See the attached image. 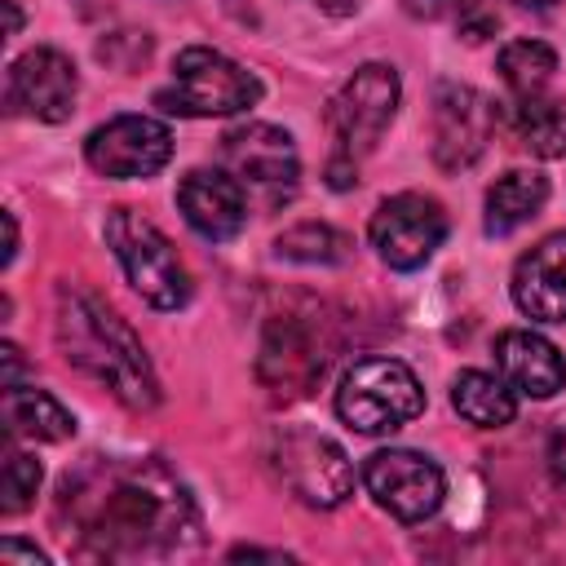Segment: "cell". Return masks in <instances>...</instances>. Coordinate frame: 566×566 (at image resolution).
I'll return each instance as SVG.
<instances>
[{
	"instance_id": "17",
	"label": "cell",
	"mask_w": 566,
	"mask_h": 566,
	"mask_svg": "<svg viewBox=\"0 0 566 566\" xmlns=\"http://www.w3.org/2000/svg\"><path fill=\"white\" fill-rule=\"evenodd\" d=\"M495 367L526 398H553L557 389H566V358L531 327H509L495 336Z\"/></svg>"
},
{
	"instance_id": "15",
	"label": "cell",
	"mask_w": 566,
	"mask_h": 566,
	"mask_svg": "<svg viewBox=\"0 0 566 566\" xmlns=\"http://www.w3.org/2000/svg\"><path fill=\"white\" fill-rule=\"evenodd\" d=\"M248 190L226 172V168H195L177 186V208L186 226L212 243H226L243 230L248 221Z\"/></svg>"
},
{
	"instance_id": "32",
	"label": "cell",
	"mask_w": 566,
	"mask_h": 566,
	"mask_svg": "<svg viewBox=\"0 0 566 566\" xmlns=\"http://www.w3.org/2000/svg\"><path fill=\"white\" fill-rule=\"evenodd\" d=\"M318 4H323L327 13H354V9L363 4V0H318Z\"/></svg>"
},
{
	"instance_id": "7",
	"label": "cell",
	"mask_w": 566,
	"mask_h": 566,
	"mask_svg": "<svg viewBox=\"0 0 566 566\" xmlns=\"http://www.w3.org/2000/svg\"><path fill=\"white\" fill-rule=\"evenodd\" d=\"M274 478L310 509H336L345 504V495L354 491V464L349 455L314 433V429H279L270 438V451H265Z\"/></svg>"
},
{
	"instance_id": "33",
	"label": "cell",
	"mask_w": 566,
	"mask_h": 566,
	"mask_svg": "<svg viewBox=\"0 0 566 566\" xmlns=\"http://www.w3.org/2000/svg\"><path fill=\"white\" fill-rule=\"evenodd\" d=\"M4 9H9V35H18V31H22V9H18V0H4Z\"/></svg>"
},
{
	"instance_id": "28",
	"label": "cell",
	"mask_w": 566,
	"mask_h": 566,
	"mask_svg": "<svg viewBox=\"0 0 566 566\" xmlns=\"http://www.w3.org/2000/svg\"><path fill=\"white\" fill-rule=\"evenodd\" d=\"M0 562L9 566V562H31V566H40L44 562V553L35 548V544H22V539H4L0 544Z\"/></svg>"
},
{
	"instance_id": "4",
	"label": "cell",
	"mask_w": 566,
	"mask_h": 566,
	"mask_svg": "<svg viewBox=\"0 0 566 566\" xmlns=\"http://www.w3.org/2000/svg\"><path fill=\"white\" fill-rule=\"evenodd\" d=\"M106 243L115 252V261L124 265L133 292L155 305V310H181L190 301V274L177 256V248L168 243V234L137 217L133 208H111L106 217Z\"/></svg>"
},
{
	"instance_id": "6",
	"label": "cell",
	"mask_w": 566,
	"mask_h": 566,
	"mask_svg": "<svg viewBox=\"0 0 566 566\" xmlns=\"http://www.w3.org/2000/svg\"><path fill=\"white\" fill-rule=\"evenodd\" d=\"M332 363V340H327V318L283 310L270 314L261 327L256 345V376L274 398H305Z\"/></svg>"
},
{
	"instance_id": "23",
	"label": "cell",
	"mask_w": 566,
	"mask_h": 566,
	"mask_svg": "<svg viewBox=\"0 0 566 566\" xmlns=\"http://www.w3.org/2000/svg\"><path fill=\"white\" fill-rule=\"evenodd\" d=\"M274 252L283 261H301V265H340L349 256V239L323 221H301L274 239Z\"/></svg>"
},
{
	"instance_id": "31",
	"label": "cell",
	"mask_w": 566,
	"mask_h": 566,
	"mask_svg": "<svg viewBox=\"0 0 566 566\" xmlns=\"http://www.w3.org/2000/svg\"><path fill=\"white\" fill-rule=\"evenodd\" d=\"M513 4H517V9H526V13H539V18L557 9V0H513Z\"/></svg>"
},
{
	"instance_id": "26",
	"label": "cell",
	"mask_w": 566,
	"mask_h": 566,
	"mask_svg": "<svg viewBox=\"0 0 566 566\" xmlns=\"http://www.w3.org/2000/svg\"><path fill=\"white\" fill-rule=\"evenodd\" d=\"M544 464H548V478H553V486L566 495V429H553V433H548V451H544Z\"/></svg>"
},
{
	"instance_id": "27",
	"label": "cell",
	"mask_w": 566,
	"mask_h": 566,
	"mask_svg": "<svg viewBox=\"0 0 566 566\" xmlns=\"http://www.w3.org/2000/svg\"><path fill=\"white\" fill-rule=\"evenodd\" d=\"M354 181H358L354 159H349V155H336V159L327 164V186H332V190H349Z\"/></svg>"
},
{
	"instance_id": "19",
	"label": "cell",
	"mask_w": 566,
	"mask_h": 566,
	"mask_svg": "<svg viewBox=\"0 0 566 566\" xmlns=\"http://www.w3.org/2000/svg\"><path fill=\"white\" fill-rule=\"evenodd\" d=\"M544 203H548V177L531 168H509L486 190V234H513L517 226L539 217Z\"/></svg>"
},
{
	"instance_id": "9",
	"label": "cell",
	"mask_w": 566,
	"mask_h": 566,
	"mask_svg": "<svg viewBox=\"0 0 566 566\" xmlns=\"http://www.w3.org/2000/svg\"><path fill=\"white\" fill-rule=\"evenodd\" d=\"M398 97H402V84H398L394 66H385V62L358 66L327 102V128L336 137V150L349 159L376 150V142L385 137V128L398 115Z\"/></svg>"
},
{
	"instance_id": "18",
	"label": "cell",
	"mask_w": 566,
	"mask_h": 566,
	"mask_svg": "<svg viewBox=\"0 0 566 566\" xmlns=\"http://www.w3.org/2000/svg\"><path fill=\"white\" fill-rule=\"evenodd\" d=\"M4 429L13 438L35 442H66L75 433V416L44 389L31 385H4Z\"/></svg>"
},
{
	"instance_id": "10",
	"label": "cell",
	"mask_w": 566,
	"mask_h": 566,
	"mask_svg": "<svg viewBox=\"0 0 566 566\" xmlns=\"http://www.w3.org/2000/svg\"><path fill=\"white\" fill-rule=\"evenodd\" d=\"M371 248L389 270H420L447 239V212L429 195H394L371 212Z\"/></svg>"
},
{
	"instance_id": "20",
	"label": "cell",
	"mask_w": 566,
	"mask_h": 566,
	"mask_svg": "<svg viewBox=\"0 0 566 566\" xmlns=\"http://www.w3.org/2000/svg\"><path fill=\"white\" fill-rule=\"evenodd\" d=\"M451 407L460 411V420H469L478 429H504L517 416V389L504 376L469 367L451 380Z\"/></svg>"
},
{
	"instance_id": "8",
	"label": "cell",
	"mask_w": 566,
	"mask_h": 566,
	"mask_svg": "<svg viewBox=\"0 0 566 566\" xmlns=\"http://www.w3.org/2000/svg\"><path fill=\"white\" fill-rule=\"evenodd\" d=\"M221 168L261 208H283L301 181V155L274 124H239L221 137Z\"/></svg>"
},
{
	"instance_id": "2",
	"label": "cell",
	"mask_w": 566,
	"mask_h": 566,
	"mask_svg": "<svg viewBox=\"0 0 566 566\" xmlns=\"http://www.w3.org/2000/svg\"><path fill=\"white\" fill-rule=\"evenodd\" d=\"M53 332L62 358L88 380H97L128 411H150L159 402V380L137 332L97 292L80 283H57Z\"/></svg>"
},
{
	"instance_id": "11",
	"label": "cell",
	"mask_w": 566,
	"mask_h": 566,
	"mask_svg": "<svg viewBox=\"0 0 566 566\" xmlns=\"http://www.w3.org/2000/svg\"><path fill=\"white\" fill-rule=\"evenodd\" d=\"M363 482L371 491V500L394 513L398 522H424L429 513H438L442 495H447V478L442 469L407 447H385L371 451L363 464Z\"/></svg>"
},
{
	"instance_id": "30",
	"label": "cell",
	"mask_w": 566,
	"mask_h": 566,
	"mask_svg": "<svg viewBox=\"0 0 566 566\" xmlns=\"http://www.w3.org/2000/svg\"><path fill=\"white\" fill-rule=\"evenodd\" d=\"M18 256V221H13V212H4V265Z\"/></svg>"
},
{
	"instance_id": "25",
	"label": "cell",
	"mask_w": 566,
	"mask_h": 566,
	"mask_svg": "<svg viewBox=\"0 0 566 566\" xmlns=\"http://www.w3.org/2000/svg\"><path fill=\"white\" fill-rule=\"evenodd\" d=\"M40 491V460L27 451H9L4 455V486H0V509L4 513H22Z\"/></svg>"
},
{
	"instance_id": "1",
	"label": "cell",
	"mask_w": 566,
	"mask_h": 566,
	"mask_svg": "<svg viewBox=\"0 0 566 566\" xmlns=\"http://www.w3.org/2000/svg\"><path fill=\"white\" fill-rule=\"evenodd\" d=\"M57 522L80 557L106 562L190 557L203 544L190 486L155 455H88L57 486Z\"/></svg>"
},
{
	"instance_id": "16",
	"label": "cell",
	"mask_w": 566,
	"mask_h": 566,
	"mask_svg": "<svg viewBox=\"0 0 566 566\" xmlns=\"http://www.w3.org/2000/svg\"><path fill=\"white\" fill-rule=\"evenodd\" d=\"M513 305L535 323H566V230L539 239L513 265Z\"/></svg>"
},
{
	"instance_id": "5",
	"label": "cell",
	"mask_w": 566,
	"mask_h": 566,
	"mask_svg": "<svg viewBox=\"0 0 566 566\" xmlns=\"http://www.w3.org/2000/svg\"><path fill=\"white\" fill-rule=\"evenodd\" d=\"M424 411L416 371L398 358H358L336 389V416L354 433H394Z\"/></svg>"
},
{
	"instance_id": "13",
	"label": "cell",
	"mask_w": 566,
	"mask_h": 566,
	"mask_svg": "<svg viewBox=\"0 0 566 566\" xmlns=\"http://www.w3.org/2000/svg\"><path fill=\"white\" fill-rule=\"evenodd\" d=\"M84 159L102 177H150L172 159V133L150 115H115L84 137Z\"/></svg>"
},
{
	"instance_id": "22",
	"label": "cell",
	"mask_w": 566,
	"mask_h": 566,
	"mask_svg": "<svg viewBox=\"0 0 566 566\" xmlns=\"http://www.w3.org/2000/svg\"><path fill=\"white\" fill-rule=\"evenodd\" d=\"M495 66H500V80L513 88V97H531V93L548 88V80L557 71V53L539 40H513L500 49Z\"/></svg>"
},
{
	"instance_id": "29",
	"label": "cell",
	"mask_w": 566,
	"mask_h": 566,
	"mask_svg": "<svg viewBox=\"0 0 566 566\" xmlns=\"http://www.w3.org/2000/svg\"><path fill=\"white\" fill-rule=\"evenodd\" d=\"M0 358H4V385H18V371H22V354H18V345H0Z\"/></svg>"
},
{
	"instance_id": "21",
	"label": "cell",
	"mask_w": 566,
	"mask_h": 566,
	"mask_svg": "<svg viewBox=\"0 0 566 566\" xmlns=\"http://www.w3.org/2000/svg\"><path fill=\"white\" fill-rule=\"evenodd\" d=\"M517 142L539 155V159H562L566 155V111L562 102L531 93V97H513V115H509Z\"/></svg>"
},
{
	"instance_id": "14",
	"label": "cell",
	"mask_w": 566,
	"mask_h": 566,
	"mask_svg": "<svg viewBox=\"0 0 566 566\" xmlns=\"http://www.w3.org/2000/svg\"><path fill=\"white\" fill-rule=\"evenodd\" d=\"M75 93H80V75H75V66H71V57L57 53V49H49V44L22 53V57L9 66V80H4V102H9V111L31 115V119H40V124H62V119H71Z\"/></svg>"
},
{
	"instance_id": "12",
	"label": "cell",
	"mask_w": 566,
	"mask_h": 566,
	"mask_svg": "<svg viewBox=\"0 0 566 566\" xmlns=\"http://www.w3.org/2000/svg\"><path fill=\"white\" fill-rule=\"evenodd\" d=\"M495 102L469 84H438L433 88V164L442 172H460L482 159L495 133Z\"/></svg>"
},
{
	"instance_id": "3",
	"label": "cell",
	"mask_w": 566,
	"mask_h": 566,
	"mask_svg": "<svg viewBox=\"0 0 566 566\" xmlns=\"http://www.w3.org/2000/svg\"><path fill=\"white\" fill-rule=\"evenodd\" d=\"M256 97H261V80L248 66H239L234 57L208 44H190L172 57V84L155 93V106L190 119H221L256 106Z\"/></svg>"
},
{
	"instance_id": "24",
	"label": "cell",
	"mask_w": 566,
	"mask_h": 566,
	"mask_svg": "<svg viewBox=\"0 0 566 566\" xmlns=\"http://www.w3.org/2000/svg\"><path fill=\"white\" fill-rule=\"evenodd\" d=\"M402 9L420 22H460L464 40H482L495 18H486V0H402Z\"/></svg>"
}]
</instances>
